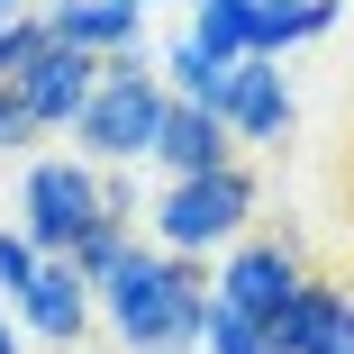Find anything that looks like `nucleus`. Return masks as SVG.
I'll return each mask as SVG.
<instances>
[{
  "instance_id": "9",
  "label": "nucleus",
  "mask_w": 354,
  "mask_h": 354,
  "mask_svg": "<svg viewBox=\"0 0 354 354\" xmlns=\"http://www.w3.org/2000/svg\"><path fill=\"white\" fill-rule=\"evenodd\" d=\"M37 28H46V46H73V55H91V64H109V55H127V46H146V19L118 10V0H46Z\"/></svg>"
},
{
  "instance_id": "20",
  "label": "nucleus",
  "mask_w": 354,
  "mask_h": 354,
  "mask_svg": "<svg viewBox=\"0 0 354 354\" xmlns=\"http://www.w3.org/2000/svg\"><path fill=\"white\" fill-rule=\"evenodd\" d=\"M118 10H136V19H146V10H155V0H118Z\"/></svg>"
},
{
  "instance_id": "17",
  "label": "nucleus",
  "mask_w": 354,
  "mask_h": 354,
  "mask_svg": "<svg viewBox=\"0 0 354 354\" xmlns=\"http://www.w3.org/2000/svg\"><path fill=\"white\" fill-rule=\"evenodd\" d=\"M100 218H127L136 227V182L127 173H100Z\"/></svg>"
},
{
  "instance_id": "5",
  "label": "nucleus",
  "mask_w": 354,
  "mask_h": 354,
  "mask_svg": "<svg viewBox=\"0 0 354 354\" xmlns=\"http://www.w3.org/2000/svg\"><path fill=\"white\" fill-rule=\"evenodd\" d=\"M100 218V173L73 164V155H37L28 182H19V236L37 254H73V236Z\"/></svg>"
},
{
  "instance_id": "23",
  "label": "nucleus",
  "mask_w": 354,
  "mask_h": 354,
  "mask_svg": "<svg viewBox=\"0 0 354 354\" xmlns=\"http://www.w3.org/2000/svg\"><path fill=\"white\" fill-rule=\"evenodd\" d=\"M281 10H300V0H281Z\"/></svg>"
},
{
  "instance_id": "13",
  "label": "nucleus",
  "mask_w": 354,
  "mask_h": 354,
  "mask_svg": "<svg viewBox=\"0 0 354 354\" xmlns=\"http://www.w3.org/2000/svg\"><path fill=\"white\" fill-rule=\"evenodd\" d=\"M127 245H136V227H127V218H91V227L73 236V254H64V263H73L82 281H100V272H109V263H118Z\"/></svg>"
},
{
  "instance_id": "18",
  "label": "nucleus",
  "mask_w": 354,
  "mask_h": 354,
  "mask_svg": "<svg viewBox=\"0 0 354 354\" xmlns=\"http://www.w3.org/2000/svg\"><path fill=\"white\" fill-rule=\"evenodd\" d=\"M19 19H37V0H0V28H19Z\"/></svg>"
},
{
  "instance_id": "14",
  "label": "nucleus",
  "mask_w": 354,
  "mask_h": 354,
  "mask_svg": "<svg viewBox=\"0 0 354 354\" xmlns=\"http://www.w3.org/2000/svg\"><path fill=\"white\" fill-rule=\"evenodd\" d=\"M191 354H272V345H263V327H254V318H236V309L209 300V318H200V345H191Z\"/></svg>"
},
{
  "instance_id": "6",
  "label": "nucleus",
  "mask_w": 354,
  "mask_h": 354,
  "mask_svg": "<svg viewBox=\"0 0 354 354\" xmlns=\"http://www.w3.org/2000/svg\"><path fill=\"white\" fill-rule=\"evenodd\" d=\"M91 82H100V64H91V55H73V46H37L19 73H10V100L28 109V127H37V136H64V127L82 118Z\"/></svg>"
},
{
  "instance_id": "21",
  "label": "nucleus",
  "mask_w": 354,
  "mask_h": 354,
  "mask_svg": "<svg viewBox=\"0 0 354 354\" xmlns=\"http://www.w3.org/2000/svg\"><path fill=\"white\" fill-rule=\"evenodd\" d=\"M227 10H254V0H227Z\"/></svg>"
},
{
  "instance_id": "22",
  "label": "nucleus",
  "mask_w": 354,
  "mask_h": 354,
  "mask_svg": "<svg viewBox=\"0 0 354 354\" xmlns=\"http://www.w3.org/2000/svg\"><path fill=\"white\" fill-rule=\"evenodd\" d=\"M64 354H91V345H64Z\"/></svg>"
},
{
  "instance_id": "15",
  "label": "nucleus",
  "mask_w": 354,
  "mask_h": 354,
  "mask_svg": "<svg viewBox=\"0 0 354 354\" xmlns=\"http://www.w3.org/2000/svg\"><path fill=\"white\" fill-rule=\"evenodd\" d=\"M37 263H46V254H37V245H28L19 227H0V300H19V291H28V272H37Z\"/></svg>"
},
{
  "instance_id": "4",
  "label": "nucleus",
  "mask_w": 354,
  "mask_h": 354,
  "mask_svg": "<svg viewBox=\"0 0 354 354\" xmlns=\"http://www.w3.org/2000/svg\"><path fill=\"white\" fill-rule=\"evenodd\" d=\"M300 281H309V263H300L291 236H236L218 254V272H209V300L236 309V318H254V327H272L281 309L300 300Z\"/></svg>"
},
{
  "instance_id": "1",
  "label": "nucleus",
  "mask_w": 354,
  "mask_h": 354,
  "mask_svg": "<svg viewBox=\"0 0 354 354\" xmlns=\"http://www.w3.org/2000/svg\"><path fill=\"white\" fill-rule=\"evenodd\" d=\"M91 318H109V336L127 354H191L200 345V318H209V263L127 245L91 281Z\"/></svg>"
},
{
  "instance_id": "10",
  "label": "nucleus",
  "mask_w": 354,
  "mask_h": 354,
  "mask_svg": "<svg viewBox=\"0 0 354 354\" xmlns=\"http://www.w3.org/2000/svg\"><path fill=\"white\" fill-rule=\"evenodd\" d=\"M146 164H164V182H200V173H227L236 146H227V127L209 118V109L164 100V118H155V155H146Z\"/></svg>"
},
{
  "instance_id": "16",
  "label": "nucleus",
  "mask_w": 354,
  "mask_h": 354,
  "mask_svg": "<svg viewBox=\"0 0 354 354\" xmlns=\"http://www.w3.org/2000/svg\"><path fill=\"white\" fill-rule=\"evenodd\" d=\"M19 146H37V127H28V109L10 100V82H0V155H19Z\"/></svg>"
},
{
  "instance_id": "12",
  "label": "nucleus",
  "mask_w": 354,
  "mask_h": 354,
  "mask_svg": "<svg viewBox=\"0 0 354 354\" xmlns=\"http://www.w3.org/2000/svg\"><path fill=\"white\" fill-rule=\"evenodd\" d=\"M209 64H245V10H227V0H191V28H182Z\"/></svg>"
},
{
  "instance_id": "2",
  "label": "nucleus",
  "mask_w": 354,
  "mask_h": 354,
  "mask_svg": "<svg viewBox=\"0 0 354 354\" xmlns=\"http://www.w3.org/2000/svg\"><path fill=\"white\" fill-rule=\"evenodd\" d=\"M155 118H164V82H155L146 46L109 55L100 82H91V100H82V118L64 127V136H73V164H91V173L146 164V155H155Z\"/></svg>"
},
{
  "instance_id": "7",
  "label": "nucleus",
  "mask_w": 354,
  "mask_h": 354,
  "mask_svg": "<svg viewBox=\"0 0 354 354\" xmlns=\"http://www.w3.org/2000/svg\"><path fill=\"white\" fill-rule=\"evenodd\" d=\"M10 318H19V336H46V345L64 354V345L91 336V281L64 263V254H46V263L28 272V291L10 300Z\"/></svg>"
},
{
  "instance_id": "3",
  "label": "nucleus",
  "mask_w": 354,
  "mask_h": 354,
  "mask_svg": "<svg viewBox=\"0 0 354 354\" xmlns=\"http://www.w3.org/2000/svg\"><path fill=\"white\" fill-rule=\"evenodd\" d=\"M146 218H155V254L209 263V254H227V245L245 236V218H254V173L227 164V173H200V182H164Z\"/></svg>"
},
{
  "instance_id": "11",
  "label": "nucleus",
  "mask_w": 354,
  "mask_h": 354,
  "mask_svg": "<svg viewBox=\"0 0 354 354\" xmlns=\"http://www.w3.org/2000/svg\"><path fill=\"white\" fill-rule=\"evenodd\" d=\"M227 146H272L281 127H291V82H281V64H236V91H227Z\"/></svg>"
},
{
  "instance_id": "19",
  "label": "nucleus",
  "mask_w": 354,
  "mask_h": 354,
  "mask_svg": "<svg viewBox=\"0 0 354 354\" xmlns=\"http://www.w3.org/2000/svg\"><path fill=\"white\" fill-rule=\"evenodd\" d=\"M0 354H19V318H10V300H0Z\"/></svg>"
},
{
  "instance_id": "8",
  "label": "nucleus",
  "mask_w": 354,
  "mask_h": 354,
  "mask_svg": "<svg viewBox=\"0 0 354 354\" xmlns=\"http://www.w3.org/2000/svg\"><path fill=\"white\" fill-rule=\"evenodd\" d=\"M263 345H272V354H354V291L309 272V281H300V300L263 327Z\"/></svg>"
}]
</instances>
